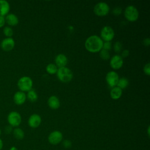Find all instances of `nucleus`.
<instances>
[{
  "label": "nucleus",
  "instance_id": "2",
  "mask_svg": "<svg viewBox=\"0 0 150 150\" xmlns=\"http://www.w3.org/2000/svg\"><path fill=\"white\" fill-rule=\"evenodd\" d=\"M56 74L59 81L63 83H68L70 81L73 77L72 71L67 67L58 68Z\"/></svg>",
  "mask_w": 150,
  "mask_h": 150
},
{
  "label": "nucleus",
  "instance_id": "16",
  "mask_svg": "<svg viewBox=\"0 0 150 150\" xmlns=\"http://www.w3.org/2000/svg\"><path fill=\"white\" fill-rule=\"evenodd\" d=\"M5 22L9 26H16L19 23V19L18 16L12 13H8L5 16Z\"/></svg>",
  "mask_w": 150,
  "mask_h": 150
},
{
  "label": "nucleus",
  "instance_id": "18",
  "mask_svg": "<svg viewBox=\"0 0 150 150\" xmlns=\"http://www.w3.org/2000/svg\"><path fill=\"white\" fill-rule=\"evenodd\" d=\"M110 97L112 100H118L119 99L122 94V90L119 88L117 86L112 87L110 91Z\"/></svg>",
  "mask_w": 150,
  "mask_h": 150
},
{
  "label": "nucleus",
  "instance_id": "11",
  "mask_svg": "<svg viewBox=\"0 0 150 150\" xmlns=\"http://www.w3.org/2000/svg\"><path fill=\"white\" fill-rule=\"evenodd\" d=\"M15 45V42L12 38H6L1 42V47L5 52L12 50L14 48Z\"/></svg>",
  "mask_w": 150,
  "mask_h": 150
},
{
  "label": "nucleus",
  "instance_id": "1",
  "mask_svg": "<svg viewBox=\"0 0 150 150\" xmlns=\"http://www.w3.org/2000/svg\"><path fill=\"white\" fill-rule=\"evenodd\" d=\"M103 40L97 35H91L87 38L84 46L86 49L90 53L99 52L103 49Z\"/></svg>",
  "mask_w": 150,
  "mask_h": 150
},
{
  "label": "nucleus",
  "instance_id": "25",
  "mask_svg": "<svg viewBox=\"0 0 150 150\" xmlns=\"http://www.w3.org/2000/svg\"><path fill=\"white\" fill-rule=\"evenodd\" d=\"M122 48V45L120 42L117 41L114 43L113 45V49L115 53H120L121 51Z\"/></svg>",
  "mask_w": 150,
  "mask_h": 150
},
{
  "label": "nucleus",
  "instance_id": "27",
  "mask_svg": "<svg viewBox=\"0 0 150 150\" xmlns=\"http://www.w3.org/2000/svg\"><path fill=\"white\" fill-rule=\"evenodd\" d=\"M62 145H63V146L64 148L68 149V148H71V146L72 145V143H71L70 140H69V139H65V140H64L62 142Z\"/></svg>",
  "mask_w": 150,
  "mask_h": 150
},
{
  "label": "nucleus",
  "instance_id": "37",
  "mask_svg": "<svg viewBox=\"0 0 150 150\" xmlns=\"http://www.w3.org/2000/svg\"><path fill=\"white\" fill-rule=\"evenodd\" d=\"M1 133H2V131H1V128H0V136L1 135Z\"/></svg>",
  "mask_w": 150,
  "mask_h": 150
},
{
  "label": "nucleus",
  "instance_id": "9",
  "mask_svg": "<svg viewBox=\"0 0 150 150\" xmlns=\"http://www.w3.org/2000/svg\"><path fill=\"white\" fill-rule=\"evenodd\" d=\"M47 139L50 144L54 145H57L62 141L63 134L60 131H53L49 134Z\"/></svg>",
  "mask_w": 150,
  "mask_h": 150
},
{
  "label": "nucleus",
  "instance_id": "6",
  "mask_svg": "<svg viewBox=\"0 0 150 150\" xmlns=\"http://www.w3.org/2000/svg\"><path fill=\"white\" fill-rule=\"evenodd\" d=\"M7 121L12 127H18L21 124L22 117L21 114L15 111L10 112L7 116Z\"/></svg>",
  "mask_w": 150,
  "mask_h": 150
},
{
  "label": "nucleus",
  "instance_id": "20",
  "mask_svg": "<svg viewBox=\"0 0 150 150\" xmlns=\"http://www.w3.org/2000/svg\"><path fill=\"white\" fill-rule=\"evenodd\" d=\"M26 95V98H28L30 102H35L38 98V94L33 89H31L30 90L28 91V93Z\"/></svg>",
  "mask_w": 150,
  "mask_h": 150
},
{
  "label": "nucleus",
  "instance_id": "3",
  "mask_svg": "<svg viewBox=\"0 0 150 150\" xmlns=\"http://www.w3.org/2000/svg\"><path fill=\"white\" fill-rule=\"evenodd\" d=\"M17 86L20 91L23 92L29 91L32 89L33 81L32 79L28 76L21 77L18 81Z\"/></svg>",
  "mask_w": 150,
  "mask_h": 150
},
{
  "label": "nucleus",
  "instance_id": "23",
  "mask_svg": "<svg viewBox=\"0 0 150 150\" xmlns=\"http://www.w3.org/2000/svg\"><path fill=\"white\" fill-rule=\"evenodd\" d=\"M3 33L6 38H11L13 35V30L10 26H5L3 29Z\"/></svg>",
  "mask_w": 150,
  "mask_h": 150
},
{
  "label": "nucleus",
  "instance_id": "15",
  "mask_svg": "<svg viewBox=\"0 0 150 150\" xmlns=\"http://www.w3.org/2000/svg\"><path fill=\"white\" fill-rule=\"evenodd\" d=\"M47 104L50 108L52 110H57L60 106V101L57 96H51L47 100Z\"/></svg>",
  "mask_w": 150,
  "mask_h": 150
},
{
  "label": "nucleus",
  "instance_id": "30",
  "mask_svg": "<svg viewBox=\"0 0 150 150\" xmlns=\"http://www.w3.org/2000/svg\"><path fill=\"white\" fill-rule=\"evenodd\" d=\"M4 131H5V133L6 134H10L13 131L12 127L11 125H6L5 127Z\"/></svg>",
  "mask_w": 150,
  "mask_h": 150
},
{
  "label": "nucleus",
  "instance_id": "17",
  "mask_svg": "<svg viewBox=\"0 0 150 150\" xmlns=\"http://www.w3.org/2000/svg\"><path fill=\"white\" fill-rule=\"evenodd\" d=\"M10 10L9 3L5 0H0V15L5 16Z\"/></svg>",
  "mask_w": 150,
  "mask_h": 150
},
{
  "label": "nucleus",
  "instance_id": "28",
  "mask_svg": "<svg viewBox=\"0 0 150 150\" xmlns=\"http://www.w3.org/2000/svg\"><path fill=\"white\" fill-rule=\"evenodd\" d=\"M112 12L113 13V14L114 15L118 16V15H121V13H122V8L119 6H117L113 9Z\"/></svg>",
  "mask_w": 150,
  "mask_h": 150
},
{
  "label": "nucleus",
  "instance_id": "10",
  "mask_svg": "<svg viewBox=\"0 0 150 150\" xmlns=\"http://www.w3.org/2000/svg\"><path fill=\"white\" fill-rule=\"evenodd\" d=\"M123 59L119 54H115L110 59V65L114 70L120 69L123 66Z\"/></svg>",
  "mask_w": 150,
  "mask_h": 150
},
{
  "label": "nucleus",
  "instance_id": "4",
  "mask_svg": "<svg viewBox=\"0 0 150 150\" xmlns=\"http://www.w3.org/2000/svg\"><path fill=\"white\" fill-rule=\"evenodd\" d=\"M125 19L129 22H135L137 21L139 17V12L136 7L133 5L127 6L124 12Z\"/></svg>",
  "mask_w": 150,
  "mask_h": 150
},
{
  "label": "nucleus",
  "instance_id": "13",
  "mask_svg": "<svg viewBox=\"0 0 150 150\" xmlns=\"http://www.w3.org/2000/svg\"><path fill=\"white\" fill-rule=\"evenodd\" d=\"M13 101L14 103L18 105H22L25 103L26 100V94L21 91H16L13 95Z\"/></svg>",
  "mask_w": 150,
  "mask_h": 150
},
{
  "label": "nucleus",
  "instance_id": "22",
  "mask_svg": "<svg viewBox=\"0 0 150 150\" xmlns=\"http://www.w3.org/2000/svg\"><path fill=\"white\" fill-rule=\"evenodd\" d=\"M58 70L57 67L55 64L49 63L46 67V71L49 74H54L57 73Z\"/></svg>",
  "mask_w": 150,
  "mask_h": 150
},
{
  "label": "nucleus",
  "instance_id": "21",
  "mask_svg": "<svg viewBox=\"0 0 150 150\" xmlns=\"http://www.w3.org/2000/svg\"><path fill=\"white\" fill-rule=\"evenodd\" d=\"M129 84L128 80L125 77H121L120 78L117 83V86L120 88L121 90L126 88Z\"/></svg>",
  "mask_w": 150,
  "mask_h": 150
},
{
  "label": "nucleus",
  "instance_id": "36",
  "mask_svg": "<svg viewBox=\"0 0 150 150\" xmlns=\"http://www.w3.org/2000/svg\"><path fill=\"white\" fill-rule=\"evenodd\" d=\"M147 132H148V135L149 136V126H148V127Z\"/></svg>",
  "mask_w": 150,
  "mask_h": 150
},
{
  "label": "nucleus",
  "instance_id": "24",
  "mask_svg": "<svg viewBox=\"0 0 150 150\" xmlns=\"http://www.w3.org/2000/svg\"><path fill=\"white\" fill-rule=\"evenodd\" d=\"M99 54L100 58L104 60H107L110 58V54L109 52L103 49L99 52Z\"/></svg>",
  "mask_w": 150,
  "mask_h": 150
},
{
  "label": "nucleus",
  "instance_id": "33",
  "mask_svg": "<svg viewBox=\"0 0 150 150\" xmlns=\"http://www.w3.org/2000/svg\"><path fill=\"white\" fill-rule=\"evenodd\" d=\"M142 43L145 46H149V45H150V39H149V38H147L144 39L143 42H142Z\"/></svg>",
  "mask_w": 150,
  "mask_h": 150
},
{
  "label": "nucleus",
  "instance_id": "26",
  "mask_svg": "<svg viewBox=\"0 0 150 150\" xmlns=\"http://www.w3.org/2000/svg\"><path fill=\"white\" fill-rule=\"evenodd\" d=\"M112 47V43L111 42H103V49L109 51L111 49Z\"/></svg>",
  "mask_w": 150,
  "mask_h": 150
},
{
  "label": "nucleus",
  "instance_id": "29",
  "mask_svg": "<svg viewBox=\"0 0 150 150\" xmlns=\"http://www.w3.org/2000/svg\"><path fill=\"white\" fill-rule=\"evenodd\" d=\"M143 71L146 75L149 76V74H150V64L149 63L146 64L144 66V67L143 68Z\"/></svg>",
  "mask_w": 150,
  "mask_h": 150
},
{
  "label": "nucleus",
  "instance_id": "31",
  "mask_svg": "<svg viewBox=\"0 0 150 150\" xmlns=\"http://www.w3.org/2000/svg\"><path fill=\"white\" fill-rule=\"evenodd\" d=\"M129 50L128 49H125V50H122L121 56L123 59V58H125V57H127L129 56Z\"/></svg>",
  "mask_w": 150,
  "mask_h": 150
},
{
  "label": "nucleus",
  "instance_id": "35",
  "mask_svg": "<svg viewBox=\"0 0 150 150\" xmlns=\"http://www.w3.org/2000/svg\"><path fill=\"white\" fill-rule=\"evenodd\" d=\"M9 150H18V148L15 146H12L9 148Z\"/></svg>",
  "mask_w": 150,
  "mask_h": 150
},
{
  "label": "nucleus",
  "instance_id": "5",
  "mask_svg": "<svg viewBox=\"0 0 150 150\" xmlns=\"http://www.w3.org/2000/svg\"><path fill=\"white\" fill-rule=\"evenodd\" d=\"M93 11L97 16H104L108 14L110 6L106 2H100L95 5Z\"/></svg>",
  "mask_w": 150,
  "mask_h": 150
},
{
  "label": "nucleus",
  "instance_id": "12",
  "mask_svg": "<svg viewBox=\"0 0 150 150\" xmlns=\"http://www.w3.org/2000/svg\"><path fill=\"white\" fill-rule=\"evenodd\" d=\"M42 121L41 117L38 114H32L28 118V124L29 126L32 128H38Z\"/></svg>",
  "mask_w": 150,
  "mask_h": 150
},
{
  "label": "nucleus",
  "instance_id": "14",
  "mask_svg": "<svg viewBox=\"0 0 150 150\" xmlns=\"http://www.w3.org/2000/svg\"><path fill=\"white\" fill-rule=\"evenodd\" d=\"M54 61H55V64L56 65V66L60 68V67H66V64H67L68 59L67 56L65 54L60 53L56 56L54 59Z\"/></svg>",
  "mask_w": 150,
  "mask_h": 150
},
{
  "label": "nucleus",
  "instance_id": "34",
  "mask_svg": "<svg viewBox=\"0 0 150 150\" xmlns=\"http://www.w3.org/2000/svg\"><path fill=\"white\" fill-rule=\"evenodd\" d=\"M4 146V142L2 139L0 138V150H2Z\"/></svg>",
  "mask_w": 150,
  "mask_h": 150
},
{
  "label": "nucleus",
  "instance_id": "8",
  "mask_svg": "<svg viewBox=\"0 0 150 150\" xmlns=\"http://www.w3.org/2000/svg\"><path fill=\"white\" fill-rule=\"evenodd\" d=\"M119 79L118 73L115 71H110L108 72L105 76V80L107 84L112 88L117 86Z\"/></svg>",
  "mask_w": 150,
  "mask_h": 150
},
{
  "label": "nucleus",
  "instance_id": "19",
  "mask_svg": "<svg viewBox=\"0 0 150 150\" xmlns=\"http://www.w3.org/2000/svg\"><path fill=\"white\" fill-rule=\"evenodd\" d=\"M13 137L18 140L22 139L25 137V132L22 129L19 127L15 128L12 131Z\"/></svg>",
  "mask_w": 150,
  "mask_h": 150
},
{
  "label": "nucleus",
  "instance_id": "7",
  "mask_svg": "<svg viewBox=\"0 0 150 150\" xmlns=\"http://www.w3.org/2000/svg\"><path fill=\"white\" fill-rule=\"evenodd\" d=\"M114 36V30L110 26H105L101 30L100 38L104 42H111Z\"/></svg>",
  "mask_w": 150,
  "mask_h": 150
},
{
  "label": "nucleus",
  "instance_id": "32",
  "mask_svg": "<svg viewBox=\"0 0 150 150\" xmlns=\"http://www.w3.org/2000/svg\"><path fill=\"white\" fill-rule=\"evenodd\" d=\"M5 16H1L0 15V28H2L5 24Z\"/></svg>",
  "mask_w": 150,
  "mask_h": 150
}]
</instances>
